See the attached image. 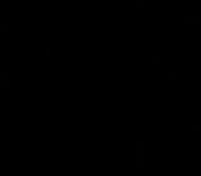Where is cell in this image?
<instances>
[{
    "instance_id": "obj_8",
    "label": "cell",
    "mask_w": 201,
    "mask_h": 176,
    "mask_svg": "<svg viewBox=\"0 0 201 176\" xmlns=\"http://www.w3.org/2000/svg\"><path fill=\"white\" fill-rule=\"evenodd\" d=\"M152 65H153V66H156V65L158 66V65H160V59H158V58H153V59H152Z\"/></svg>"
},
{
    "instance_id": "obj_10",
    "label": "cell",
    "mask_w": 201,
    "mask_h": 176,
    "mask_svg": "<svg viewBox=\"0 0 201 176\" xmlns=\"http://www.w3.org/2000/svg\"><path fill=\"white\" fill-rule=\"evenodd\" d=\"M193 130H194V132H198V131H201V125L200 124H196L193 127Z\"/></svg>"
},
{
    "instance_id": "obj_13",
    "label": "cell",
    "mask_w": 201,
    "mask_h": 176,
    "mask_svg": "<svg viewBox=\"0 0 201 176\" xmlns=\"http://www.w3.org/2000/svg\"><path fill=\"white\" fill-rule=\"evenodd\" d=\"M0 121H1V117H0Z\"/></svg>"
},
{
    "instance_id": "obj_3",
    "label": "cell",
    "mask_w": 201,
    "mask_h": 176,
    "mask_svg": "<svg viewBox=\"0 0 201 176\" xmlns=\"http://www.w3.org/2000/svg\"><path fill=\"white\" fill-rule=\"evenodd\" d=\"M143 158H142V153H135V164L136 165H142Z\"/></svg>"
},
{
    "instance_id": "obj_1",
    "label": "cell",
    "mask_w": 201,
    "mask_h": 176,
    "mask_svg": "<svg viewBox=\"0 0 201 176\" xmlns=\"http://www.w3.org/2000/svg\"><path fill=\"white\" fill-rule=\"evenodd\" d=\"M1 90L3 91H8L10 90V76L8 74H3L1 76Z\"/></svg>"
},
{
    "instance_id": "obj_7",
    "label": "cell",
    "mask_w": 201,
    "mask_h": 176,
    "mask_svg": "<svg viewBox=\"0 0 201 176\" xmlns=\"http://www.w3.org/2000/svg\"><path fill=\"white\" fill-rule=\"evenodd\" d=\"M168 81H170V83H175V81H176V76H175V74H170V76H168Z\"/></svg>"
},
{
    "instance_id": "obj_9",
    "label": "cell",
    "mask_w": 201,
    "mask_h": 176,
    "mask_svg": "<svg viewBox=\"0 0 201 176\" xmlns=\"http://www.w3.org/2000/svg\"><path fill=\"white\" fill-rule=\"evenodd\" d=\"M94 164H95V165H99V164H102V158H100V157H95Z\"/></svg>"
},
{
    "instance_id": "obj_2",
    "label": "cell",
    "mask_w": 201,
    "mask_h": 176,
    "mask_svg": "<svg viewBox=\"0 0 201 176\" xmlns=\"http://www.w3.org/2000/svg\"><path fill=\"white\" fill-rule=\"evenodd\" d=\"M142 150H143V142L136 140L135 142V153H142Z\"/></svg>"
},
{
    "instance_id": "obj_12",
    "label": "cell",
    "mask_w": 201,
    "mask_h": 176,
    "mask_svg": "<svg viewBox=\"0 0 201 176\" xmlns=\"http://www.w3.org/2000/svg\"><path fill=\"white\" fill-rule=\"evenodd\" d=\"M1 176H10V175H8V173H3V175H1Z\"/></svg>"
},
{
    "instance_id": "obj_4",
    "label": "cell",
    "mask_w": 201,
    "mask_h": 176,
    "mask_svg": "<svg viewBox=\"0 0 201 176\" xmlns=\"http://www.w3.org/2000/svg\"><path fill=\"white\" fill-rule=\"evenodd\" d=\"M18 172H19V173H26V172H28V167H26V165H19V167H18Z\"/></svg>"
},
{
    "instance_id": "obj_6",
    "label": "cell",
    "mask_w": 201,
    "mask_h": 176,
    "mask_svg": "<svg viewBox=\"0 0 201 176\" xmlns=\"http://www.w3.org/2000/svg\"><path fill=\"white\" fill-rule=\"evenodd\" d=\"M44 56H46V58H51V56H53V51H51V50H46V51H44Z\"/></svg>"
},
{
    "instance_id": "obj_11",
    "label": "cell",
    "mask_w": 201,
    "mask_h": 176,
    "mask_svg": "<svg viewBox=\"0 0 201 176\" xmlns=\"http://www.w3.org/2000/svg\"><path fill=\"white\" fill-rule=\"evenodd\" d=\"M1 31H3V32H8V26H3V28H1Z\"/></svg>"
},
{
    "instance_id": "obj_5",
    "label": "cell",
    "mask_w": 201,
    "mask_h": 176,
    "mask_svg": "<svg viewBox=\"0 0 201 176\" xmlns=\"http://www.w3.org/2000/svg\"><path fill=\"white\" fill-rule=\"evenodd\" d=\"M110 164L112 165H117L118 164V158L117 157H110Z\"/></svg>"
}]
</instances>
